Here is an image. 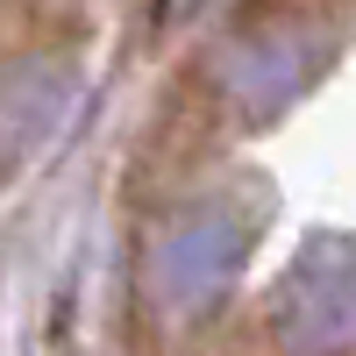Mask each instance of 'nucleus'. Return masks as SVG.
Masks as SVG:
<instances>
[{"label":"nucleus","instance_id":"nucleus-1","mask_svg":"<svg viewBox=\"0 0 356 356\" xmlns=\"http://www.w3.org/2000/svg\"><path fill=\"white\" fill-rule=\"evenodd\" d=\"M228 271H235V228H228L221 214L178 221V228L164 235L157 264H150L157 300H164L171 314H193V307H207V300H214V292L228 285Z\"/></svg>","mask_w":356,"mask_h":356},{"label":"nucleus","instance_id":"nucleus-2","mask_svg":"<svg viewBox=\"0 0 356 356\" xmlns=\"http://www.w3.org/2000/svg\"><path fill=\"white\" fill-rule=\"evenodd\" d=\"M65 122V79L50 65H22L0 86V150H36Z\"/></svg>","mask_w":356,"mask_h":356}]
</instances>
